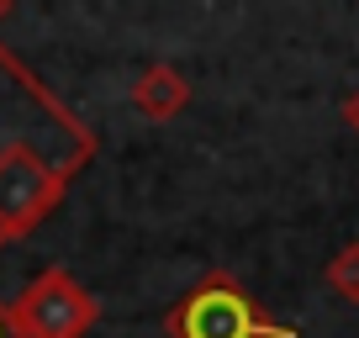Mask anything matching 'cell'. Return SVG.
Masks as SVG:
<instances>
[{
	"mask_svg": "<svg viewBox=\"0 0 359 338\" xmlns=\"http://www.w3.org/2000/svg\"><path fill=\"white\" fill-rule=\"evenodd\" d=\"M6 148H43V154L64 158L74 169H90L101 143L11 48L0 43V154Z\"/></svg>",
	"mask_w": 359,
	"mask_h": 338,
	"instance_id": "cell-1",
	"label": "cell"
},
{
	"mask_svg": "<svg viewBox=\"0 0 359 338\" xmlns=\"http://www.w3.org/2000/svg\"><path fill=\"white\" fill-rule=\"evenodd\" d=\"M164 333L169 338H296V327L264 317L259 302L233 280V275L212 270L169 306Z\"/></svg>",
	"mask_w": 359,
	"mask_h": 338,
	"instance_id": "cell-2",
	"label": "cell"
},
{
	"mask_svg": "<svg viewBox=\"0 0 359 338\" xmlns=\"http://www.w3.org/2000/svg\"><path fill=\"white\" fill-rule=\"evenodd\" d=\"M79 169L43 148H6L0 154V248L11 238H27L64 206Z\"/></svg>",
	"mask_w": 359,
	"mask_h": 338,
	"instance_id": "cell-3",
	"label": "cell"
},
{
	"mask_svg": "<svg viewBox=\"0 0 359 338\" xmlns=\"http://www.w3.org/2000/svg\"><path fill=\"white\" fill-rule=\"evenodd\" d=\"M6 312H11L16 338H85L90 327L101 323V302H95L69 270L32 275Z\"/></svg>",
	"mask_w": 359,
	"mask_h": 338,
	"instance_id": "cell-4",
	"label": "cell"
},
{
	"mask_svg": "<svg viewBox=\"0 0 359 338\" xmlns=\"http://www.w3.org/2000/svg\"><path fill=\"white\" fill-rule=\"evenodd\" d=\"M133 111L148 116V122H175L185 106H191V79L180 74L175 64H148L143 74L133 79Z\"/></svg>",
	"mask_w": 359,
	"mask_h": 338,
	"instance_id": "cell-5",
	"label": "cell"
},
{
	"mask_svg": "<svg viewBox=\"0 0 359 338\" xmlns=\"http://www.w3.org/2000/svg\"><path fill=\"white\" fill-rule=\"evenodd\" d=\"M323 280H327V291H333V296L359 302V243H344V248H338L333 259H327Z\"/></svg>",
	"mask_w": 359,
	"mask_h": 338,
	"instance_id": "cell-6",
	"label": "cell"
},
{
	"mask_svg": "<svg viewBox=\"0 0 359 338\" xmlns=\"http://www.w3.org/2000/svg\"><path fill=\"white\" fill-rule=\"evenodd\" d=\"M338 111H344V122H348V127H354V133H359V90H348Z\"/></svg>",
	"mask_w": 359,
	"mask_h": 338,
	"instance_id": "cell-7",
	"label": "cell"
},
{
	"mask_svg": "<svg viewBox=\"0 0 359 338\" xmlns=\"http://www.w3.org/2000/svg\"><path fill=\"white\" fill-rule=\"evenodd\" d=\"M0 338H16V327H11V312L0 306Z\"/></svg>",
	"mask_w": 359,
	"mask_h": 338,
	"instance_id": "cell-8",
	"label": "cell"
},
{
	"mask_svg": "<svg viewBox=\"0 0 359 338\" xmlns=\"http://www.w3.org/2000/svg\"><path fill=\"white\" fill-rule=\"evenodd\" d=\"M11 6H16V0H0V22H6V16H11Z\"/></svg>",
	"mask_w": 359,
	"mask_h": 338,
	"instance_id": "cell-9",
	"label": "cell"
}]
</instances>
